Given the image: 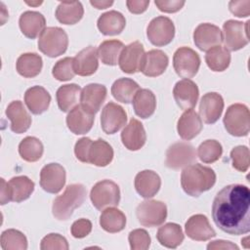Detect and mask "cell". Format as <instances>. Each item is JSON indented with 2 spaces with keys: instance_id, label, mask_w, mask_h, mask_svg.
Listing matches in <instances>:
<instances>
[{
  "instance_id": "obj_11",
  "label": "cell",
  "mask_w": 250,
  "mask_h": 250,
  "mask_svg": "<svg viewBox=\"0 0 250 250\" xmlns=\"http://www.w3.org/2000/svg\"><path fill=\"white\" fill-rule=\"evenodd\" d=\"M173 66L179 76L185 79L191 78L199 69V55L188 47H181L173 56Z\"/></svg>"
},
{
  "instance_id": "obj_18",
  "label": "cell",
  "mask_w": 250,
  "mask_h": 250,
  "mask_svg": "<svg viewBox=\"0 0 250 250\" xmlns=\"http://www.w3.org/2000/svg\"><path fill=\"white\" fill-rule=\"evenodd\" d=\"M223 109V97L216 92L206 93L200 100L199 114L206 124L215 123L221 117Z\"/></svg>"
},
{
  "instance_id": "obj_34",
  "label": "cell",
  "mask_w": 250,
  "mask_h": 250,
  "mask_svg": "<svg viewBox=\"0 0 250 250\" xmlns=\"http://www.w3.org/2000/svg\"><path fill=\"white\" fill-rule=\"evenodd\" d=\"M184 232L182 228L175 223H167L160 227L156 233L158 242L167 248H177L184 241Z\"/></svg>"
},
{
  "instance_id": "obj_33",
  "label": "cell",
  "mask_w": 250,
  "mask_h": 250,
  "mask_svg": "<svg viewBox=\"0 0 250 250\" xmlns=\"http://www.w3.org/2000/svg\"><path fill=\"white\" fill-rule=\"evenodd\" d=\"M42 65V58L38 54L24 53L18 58L16 68L20 75L25 78H32L40 73Z\"/></svg>"
},
{
  "instance_id": "obj_54",
  "label": "cell",
  "mask_w": 250,
  "mask_h": 250,
  "mask_svg": "<svg viewBox=\"0 0 250 250\" xmlns=\"http://www.w3.org/2000/svg\"><path fill=\"white\" fill-rule=\"evenodd\" d=\"M1 204L4 205L10 201L9 197V190H8V184L5 182V180L1 179Z\"/></svg>"
},
{
  "instance_id": "obj_15",
  "label": "cell",
  "mask_w": 250,
  "mask_h": 250,
  "mask_svg": "<svg viewBox=\"0 0 250 250\" xmlns=\"http://www.w3.org/2000/svg\"><path fill=\"white\" fill-rule=\"evenodd\" d=\"M193 41L199 50L208 51L223 42V32L215 24L200 23L193 31Z\"/></svg>"
},
{
  "instance_id": "obj_5",
  "label": "cell",
  "mask_w": 250,
  "mask_h": 250,
  "mask_svg": "<svg viewBox=\"0 0 250 250\" xmlns=\"http://www.w3.org/2000/svg\"><path fill=\"white\" fill-rule=\"evenodd\" d=\"M224 125L228 133L235 137L247 136L250 130V113L243 104L229 105L224 117Z\"/></svg>"
},
{
  "instance_id": "obj_55",
  "label": "cell",
  "mask_w": 250,
  "mask_h": 250,
  "mask_svg": "<svg viewBox=\"0 0 250 250\" xmlns=\"http://www.w3.org/2000/svg\"><path fill=\"white\" fill-rule=\"evenodd\" d=\"M90 4L92 5V6H94L95 8H97V9H106V8H108L109 6H111L112 4H113V1H96V0H91L90 1Z\"/></svg>"
},
{
  "instance_id": "obj_12",
  "label": "cell",
  "mask_w": 250,
  "mask_h": 250,
  "mask_svg": "<svg viewBox=\"0 0 250 250\" xmlns=\"http://www.w3.org/2000/svg\"><path fill=\"white\" fill-rule=\"evenodd\" d=\"M145 54L144 47L139 41H135L124 46L118 61L120 69L129 74L141 71Z\"/></svg>"
},
{
  "instance_id": "obj_7",
  "label": "cell",
  "mask_w": 250,
  "mask_h": 250,
  "mask_svg": "<svg viewBox=\"0 0 250 250\" xmlns=\"http://www.w3.org/2000/svg\"><path fill=\"white\" fill-rule=\"evenodd\" d=\"M139 223L147 228L162 225L167 218V207L159 200H145L136 209Z\"/></svg>"
},
{
  "instance_id": "obj_31",
  "label": "cell",
  "mask_w": 250,
  "mask_h": 250,
  "mask_svg": "<svg viewBox=\"0 0 250 250\" xmlns=\"http://www.w3.org/2000/svg\"><path fill=\"white\" fill-rule=\"evenodd\" d=\"M10 201L21 202L27 199L34 190V183L26 176H17L8 183Z\"/></svg>"
},
{
  "instance_id": "obj_8",
  "label": "cell",
  "mask_w": 250,
  "mask_h": 250,
  "mask_svg": "<svg viewBox=\"0 0 250 250\" xmlns=\"http://www.w3.org/2000/svg\"><path fill=\"white\" fill-rule=\"evenodd\" d=\"M249 21L246 22L229 20L223 24L224 31V42L226 49L229 51H237L245 47L249 42V31L248 24Z\"/></svg>"
},
{
  "instance_id": "obj_2",
  "label": "cell",
  "mask_w": 250,
  "mask_h": 250,
  "mask_svg": "<svg viewBox=\"0 0 250 250\" xmlns=\"http://www.w3.org/2000/svg\"><path fill=\"white\" fill-rule=\"evenodd\" d=\"M216 183V174L210 167L199 163L190 164L181 174V186L184 191L193 197H198L209 190Z\"/></svg>"
},
{
  "instance_id": "obj_20",
  "label": "cell",
  "mask_w": 250,
  "mask_h": 250,
  "mask_svg": "<svg viewBox=\"0 0 250 250\" xmlns=\"http://www.w3.org/2000/svg\"><path fill=\"white\" fill-rule=\"evenodd\" d=\"M121 141L129 150H139L146 141V134L141 121L132 118L121 132Z\"/></svg>"
},
{
  "instance_id": "obj_10",
  "label": "cell",
  "mask_w": 250,
  "mask_h": 250,
  "mask_svg": "<svg viewBox=\"0 0 250 250\" xmlns=\"http://www.w3.org/2000/svg\"><path fill=\"white\" fill-rule=\"evenodd\" d=\"M194 146L188 142H178L171 145L166 151L165 164L168 168L178 170L192 164L196 160Z\"/></svg>"
},
{
  "instance_id": "obj_32",
  "label": "cell",
  "mask_w": 250,
  "mask_h": 250,
  "mask_svg": "<svg viewBox=\"0 0 250 250\" xmlns=\"http://www.w3.org/2000/svg\"><path fill=\"white\" fill-rule=\"evenodd\" d=\"M84 14V9L79 1L61 2L57 7L55 16L62 24H74L78 22Z\"/></svg>"
},
{
  "instance_id": "obj_36",
  "label": "cell",
  "mask_w": 250,
  "mask_h": 250,
  "mask_svg": "<svg viewBox=\"0 0 250 250\" xmlns=\"http://www.w3.org/2000/svg\"><path fill=\"white\" fill-rule=\"evenodd\" d=\"M113 159V149L111 146L103 139L94 141L90 147L89 163L99 167L108 165Z\"/></svg>"
},
{
  "instance_id": "obj_24",
  "label": "cell",
  "mask_w": 250,
  "mask_h": 250,
  "mask_svg": "<svg viewBox=\"0 0 250 250\" xmlns=\"http://www.w3.org/2000/svg\"><path fill=\"white\" fill-rule=\"evenodd\" d=\"M160 186V177L152 170L141 171L135 177V188L144 198L153 197L158 192Z\"/></svg>"
},
{
  "instance_id": "obj_45",
  "label": "cell",
  "mask_w": 250,
  "mask_h": 250,
  "mask_svg": "<svg viewBox=\"0 0 250 250\" xmlns=\"http://www.w3.org/2000/svg\"><path fill=\"white\" fill-rule=\"evenodd\" d=\"M232 167L239 172H246L249 168V149L245 146H237L230 151Z\"/></svg>"
},
{
  "instance_id": "obj_22",
  "label": "cell",
  "mask_w": 250,
  "mask_h": 250,
  "mask_svg": "<svg viewBox=\"0 0 250 250\" xmlns=\"http://www.w3.org/2000/svg\"><path fill=\"white\" fill-rule=\"evenodd\" d=\"M6 115L11 120V130L16 134L26 132L31 125V117L21 101H13L6 108Z\"/></svg>"
},
{
  "instance_id": "obj_25",
  "label": "cell",
  "mask_w": 250,
  "mask_h": 250,
  "mask_svg": "<svg viewBox=\"0 0 250 250\" xmlns=\"http://www.w3.org/2000/svg\"><path fill=\"white\" fill-rule=\"evenodd\" d=\"M19 25L22 34L30 39L36 38L45 29L46 20L44 16L36 11L23 12L19 20Z\"/></svg>"
},
{
  "instance_id": "obj_48",
  "label": "cell",
  "mask_w": 250,
  "mask_h": 250,
  "mask_svg": "<svg viewBox=\"0 0 250 250\" xmlns=\"http://www.w3.org/2000/svg\"><path fill=\"white\" fill-rule=\"evenodd\" d=\"M93 141L90 138L83 137L79 139L74 146V153L76 158L84 163H89V152Z\"/></svg>"
},
{
  "instance_id": "obj_13",
  "label": "cell",
  "mask_w": 250,
  "mask_h": 250,
  "mask_svg": "<svg viewBox=\"0 0 250 250\" xmlns=\"http://www.w3.org/2000/svg\"><path fill=\"white\" fill-rule=\"evenodd\" d=\"M127 113L125 109L112 102L103 108L101 114V126L105 134H114L126 125Z\"/></svg>"
},
{
  "instance_id": "obj_49",
  "label": "cell",
  "mask_w": 250,
  "mask_h": 250,
  "mask_svg": "<svg viewBox=\"0 0 250 250\" xmlns=\"http://www.w3.org/2000/svg\"><path fill=\"white\" fill-rule=\"evenodd\" d=\"M92 230V223L88 219H79L75 221L71 228L70 231L73 237L75 238H83L87 236Z\"/></svg>"
},
{
  "instance_id": "obj_23",
  "label": "cell",
  "mask_w": 250,
  "mask_h": 250,
  "mask_svg": "<svg viewBox=\"0 0 250 250\" xmlns=\"http://www.w3.org/2000/svg\"><path fill=\"white\" fill-rule=\"evenodd\" d=\"M94 119V114L87 112L80 104H77L68 112L66 125L73 134L83 135L91 130Z\"/></svg>"
},
{
  "instance_id": "obj_26",
  "label": "cell",
  "mask_w": 250,
  "mask_h": 250,
  "mask_svg": "<svg viewBox=\"0 0 250 250\" xmlns=\"http://www.w3.org/2000/svg\"><path fill=\"white\" fill-rule=\"evenodd\" d=\"M169 59L161 50H150L145 54L144 62L141 71L148 77L161 75L167 68Z\"/></svg>"
},
{
  "instance_id": "obj_51",
  "label": "cell",
  "mask_w": 250,
  "mask_h": 250,
  "mask_svg": "<svg viewBox=\"0 0 250 250\" xmlns=\"http://www.w3.org/2000/svg\"><path fill=\"white\" fill-rule=\"evenodd\" d=\"M154 4L156 7L164 13H176L180 11L184 5L185 1H179V0H155Z\"/></svg>"
},
{
  "instance_id": "obj_38",
  "label": "cell",
  "mask_w": 250,
  "mask_h": 250,
  "mask_svg": "<svg viewBox=\"0 0 250 250\" xmlns=\"http://www.w3.org/2000/svg\"><path fill=\"white\" fill-rule=\"evenodd\" d=\"M81 88L77 84H65L61 86L56 94L59 108L67 112L77 105L78 97L81 94Z\"/></svg>"
},
{
  "instance_id": "obj_29",
  "label": "cell",
  "mask_w": 250,
  "mask_h": 250,
  "mask_svg": "<svg viewBox=\"0 0 250 250\" xmlns=\"http://www.w3.org/2000/svg\"><path fill=\"white\" fill-rule=\"evenodd\" d=\"M97 25L99 30L104 35H117L123 31L126 20L120 12L111 10L100 16Z\"/></svg>"
},
{
  "instance_id": "obj_47",
  "label": "cell",
  "mask_w": 250,
  "mask_h": 250,
  "mask_svg": "<svg viewBox=\"0 0 250 250\" xmlns=\"http://www.w3.org/2000/svg\"><path fill=\"white\" fill-rule=\"evenodd\" d=\"M69 248L68 242L62 235L59 233H50L43 237L40 243L41 250H53V249H60V250H67Z\"/></svg>"
},
{
  "instance_id": "obj_16",
  "label": "cell",
  "mask_w": 250,
  "mask_h": 250,
  "mask_svg": "<svg viewBox=\"0 0 250 250\" xmlns=\"http://www.w3.org/2000/svg\"><path fill=\"white\" fill-rule=\"evenodd\" d=\"M173 96L180 108L188 110L195 106L199 96V90L192 80L183 79L178 81L174 86Z\"/></svg>"
},
{
  "instance_id": "obj_46",
  "label": "cell",
  "mask_w": 250,
  "mask_h": 250,
  "mask_svg": "<svg viewBox=\"0 0 250 250\" xmlns=\"http://www.w3.org/2000/svg\"><path fill=\"white\" fill-rule=\"evenodd\" d=\"M128 240L132 250H146L150 246V236L147 231L143 229H137L130 231Z\"/></svg>"
},
{
  "instance_id": "obj_43",
  "label": "cell",
  "mask_w": 250,
  "mask_h": 250,
  "mask_svg": "<svg viewBox=\"0 0 250 250\" xmlns=\"http://www.w3.org/2000/svg\"><path fill=\"white\" fill-rule=\"evenodd\" d=\"M223 153L222 145L216 140H206L197 148V156L203 163H214Z\"/></svg>"
},
{
  "instance_id": "obj_41",
  "label": "cell",
  "mask_w": 250,
  "mask_h": 250,
  "mask_svg": "<svg viewBox=\"0 0 250 250\" xmlns=\"http://www.w3.org/2000/svg\"><path fill=\"white\" fill-rule=\"evenodd\" d=\"M43 150L41 141L35 137H25L19 145V153L27 162L38 161L43 154Z\"/></svg>"
},
{
  "instance_id": "obj_4",
  "label": "cell",
  "mask_w": 250,
  "mask_h": 250,
  "mask_svg": "<svg viewBox=\"0 0 250 250\" xmlns=\"http://www.w3.org/2000/svg\"><path fill=\"white\" fill-rule=\"evenodd\" d=\"M68 46L66 32L57 26L46 27L39 36L38 49L46 56L55 58L62 55Z\"/></svg>"
},
{
  "instance_id": "obj_27",
  "label": "cell",
  "mask_w": 250,
  "mask_h": 250,
  "mask_svg": "<svg viewBox=\"0 0 250 250\" xmlns=\"http://www.w3.org/2000/svg\"><path fill=\"white\" fill-rule=\"evenodd\" d=\"M51 102V96L42 86H33L26 90L24 94V103L33 114H41L45 112Z\"/></svg>"
},
{
  "instance_id": "obj_44",
  "label": "cell",
  "mask_w": 250,
  "mask_h": 250,
  "mask_svg": "<svg viewBox=\"0 0 250 250\" xmlns=\"http://www.w3.org/2000/svg\"><path fill=\"white\" fill-rule=\"evenodd\" d=\"M53 76L59 81H68L76 74L73 68V58L66 57L56 62L52 70Z\"/></svg>"
},
{
  "instance_id": "obj_17",
  "label": "cell",
  "mask_w": 250,
  "mask_h": 250,
  "mask_svg": "<svg viewBox=\"0 0 250 250\" xmlns=\"http://www.w3.org/2000/svg\"><path fill=\"white\" fill-rule=\"evenodd\" d=\"M106 87L98 83H91L85 86L80 94V103L83 109L94 114L97 113L106 98Z\"/></svg>"
},
{
  "instance_id": "obj_14",
  "label": "cell",
  "mask_w": 250,
  "mask_h": 250,
  "mask_svg": "<svg viewBox=\"0 0 250 250\" xmlns=\"http://www.w3.org/2000/svg\"><path fill=\"white\" fill-rule=\"evenodd\" d=\"M65 184V170L59 163H49L40 172V186L49 193L60 192Z\"/></svg>"
},
{
  "instance_id": "obj_9",
  "label": "cell",
  "mask_w": 250,
  "mask_h": 250,
  "mask_svg": "<svg viewBox=\"0 0 250 250\" xmlns=\"http://www.w3.org/2000/svg\"><path fill=\"white\" fill-rule=\"evenodd\" d=\"M146 36L150 43L157 47L168 45L175 36L173 21L164 16H159L150 21L146 28Z\"/></svg>"
},
{
  "instance_id": "obj_28",
  "label": "cell",
  "mask_w": 250,
  "mask_h": 250,
  "mask_svg": "<svg viewBox=\"0 0 250 250\" xmlns=\"http://www.w3.org/2000/svg\"><path fill=\"white\" fill-rule=\"evenodd\" d=\"M179 136L187 141L195 138L202 130V121L199 115L191 108L186 110L178 120Z\"/></svg>"
},
{
  "instance_id": "obj_37",
  "label": "cell",
  "mask_w": 250,
  "mask_h": 250,
  "mask_svg": "<svg viewBox=\"0 0 250 250\" xmlns=\"http://www.w3.org/2000/svg\"><path fill=\"white\" fill-rule=\"evenodd\" d=\"M100 225L107 232L114 233L124 229L126 226V217L122 211L114 207H108L103 210L100 216Z\"/></svg>"
},
{
  "instance_id": "obj_19",
  "label": "cell",
  "mask_w": 250,
  "mask_h": 250,
  "mask_svg": "<svg viewBox=\"0 0 250 250\" xmlns=\"http://www.w3.org/2000/svg\"><path fill=\"white\" fill-rule=\"evenodd\" d=\"M187 235L196 241H206L216 236V231L210 226L206 216L196 214L191 216L185 225Z\"/></svg>"
},
{
  "instance_id": "obj_1",
  "label": "cell",
  "mask_w": 250,
  "mask_h": 250,
  "mask_svg": "<svg viewBox=\"0 0 250 250\" xmlns=\"http://www.w3.org/2000/svg\"><path fill=\"white\" fill-rule=\"evenodd\" d=\"M250 190L248 187L232 184L223 188L212 204L215 225L231 235L248 233L250 230Z\"/></svg>"
},
{
  "instance_id": "obj_39",
  "label": "cell",
  "mask_w": 250,
  "mask_h": 250,
  "mask_svg": "<svg viewBox=\"0 0 250 250\" xmlns=\"http://www.w3.org/2000/svg\"><path fill=\"white\" fill-rule=\"evenodd\" d=\"M124 45L119 40L103 41L98 48V56L103 63L106 65H116Z\"/></svg>"
},
{
  "instance_id": "obj_42",
  "label": "cell",
  "mask_w": 250,
  "mask_h": 250,
  "mask_svg": "<svg viewBox=\"0 0 250 250\" xmlns=\"http://www.w3.org/2000/svg\"><path fill=\"white\" fill-rule=\"evenodd\" d=\"M0 244L3 250H25L27 239L21 231L10 229L2 232Z\"/></svg>"
},
{
  "instance_id": "obj_50",
  "label": "cell",
  "mask_w": 250,
  "mask_h": 250,
  "mask_svg": "<svg viewBox=\"0 0 250 250\" xmlns=\"http://www.w3.org/2000/svg\"><path fill=\"white\" fill-rule=\"evenodd\" d=\"M229 9L236 17H248L250 15V1H230L229 3Z\"/></svg>"
},
{
  "instance_id": "obj_40",
  "label": "cell",
  "mask_w": 250,
  "mask_h": 250,
  "mask_svg": "<svg viewBox=\"0 0 250 250\" xmlns=\"http://www.w3.org/2000/svg\"><path fill=\"white\" fill-rule=\"evenodd\" d=\"M205 62L211 70L224 71L229 65L230 54L225 47L215 46L207 51Z\"/></svg>"
},
{
  "instance_id": "obj_56",
  "label": "cell",
  "mask_w": 250,
  "mask_h": 250,
  "mask_svg": "<svg viewBox=\"0 0 250 250\" xmlns=\"http://www.w3.org/2000/svg\"><path fill=\"white\" fill-rule=\"evenodd\" d=\"M25 3L28 4V5H31V6H38L42 3V1H39V2H28V1H26Z\"/></svg>"
},
{
  "instance_id": "obj_30",
  "label": "cell",
  "mask_w": 250,
  "mask_h": 250,
  "mask_svg": "<svg viewBox=\"0 0 250 250\" xmlns=\"http://www.w3.org/2000/svg\"><path fill=\"white\" fill-rule=\"evenodd\" d=\"M132 103L136 115L143 119L150 117L156 108L155 95L148 89H140Z\"/></svg>"
},
{
  "instance_id": "obj_6",
  "label": "cell",
  "mask_w": 250,
  "mask_h": 250,
  "mask_svg": "<svg viewBox=\"0 0 250 250\" xmlns=\"http://www.w3.org/2000/svg\"><path fill=\"white\" fill-rule=\"evenodd\" d=\"M90 198L94 207L100 211L117 206L120 201L119 187L110 180L100 181L92 188Z\"/></svg>"
},
{
  "instance_id": "obj_3",
  "label": "cell",
  "mask_w": 250,
  "mask_h": 250,
  "mask_svg": "<svg viewBox=\"0 0 250 250\" xmlns=\"http://www.w3.org/2000/svg\"><path fill=\"white\" fill-rule=\"evenodd\" d=\"M87 195L86 188L82 184H71L65 188L62 195L55 198L52 212L56 219L66 221L70 218L73 211L80 207Z\"/></svg>"
},
{
  "instance_id": "obj_52",
  "label": "cell",
  "mask_w": 250,
  "mask_h": 250,
  "mask_svg": "<svg viewBox=\"0 0 250 250\" xmlns=\"http://www.w3.org/2000/svg\"><path fill=\"white\" fill-rule=\"evenodd\" d=\"M126 5L128 10L133 14H142L144 13L148 5V0H128L126 1Z\"/></svg>"
},
{
  "instance_id": "obj_53",
  "label": "cell",
  "mask_w": 250,
  "mask_h": 250,
  "mask_svg": "<svg viewBox=\"0 0 250 250\" xmlns=\"http://www.w3.org/2000/svg\"><path fill=\"white\" fill-rule=\"evenodd\" d=\"M207 249H235L238 250V246L230 241L226 240H214L207 245Z\"/></svg>"
},
{
  "instance_id": "obj_35",
  "label": "cell",
  "mask_w": 250,
  "mask_h": 250,
  "mask_svg": "<svg viewBox=\"0 0 250 250\" xmlns=\"http://www.w3.org/2000/svg\"><path fill=\"white\" fill-rule=\"evenodd\" d=\"M139 90V84L133 79L126 77L115 80L111 86L112 96L115 100L123 104L131 103Z\"/></svg>"
},
{
  "instance_id": "obj_21",
  "label": "cell",
  "mask_w": 250,
  "mask_h": 250,
  "mask_svg": "<svg viewBox=\"0 0 250 250\" xmlns=\"http://www.w3.org/2000/svg\"><path fill=\"white\" fill-rule=\"evenodd\" d=\"M98 57V51L93 46H88L81 50L73 58L75 73L80 76H90L94 74L99 67Z\"/></svg>"
}]
</instances>
